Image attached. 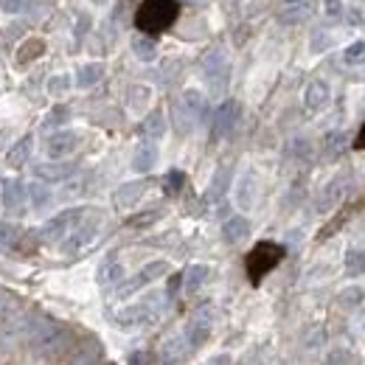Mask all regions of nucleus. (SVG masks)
Listing matches in <instances>:
<instances>
[{
    "mask_svg": "<svg viewBox=\"0 0 365 365\" xmlns=\"http://www.w3.org/2000/svg\"><path fill=\"white\" fill-rule=\"evenodd\" d=\"M96 278H98V284H101L104 289H113V287H118V284L124 281V264H121L118 259H107V262H101Z\"/></svg>",
    "mask_w": 365,
    "mask_h": 365,
    "instance_id": "obj_20",
    "label": "nucleus"
},
{
    "mask_svg": "<svg viewBox=\"0 0 365 365\" xmlns=\"http://www.w3.org/2000/svg\"><path fill=\"white\" fill-rule=\"evenodd\" d=\"M202 73H205L211 91L214 93L225 91V85H228V62H225V53L222 51H211L205 56V62H202Z\"/></svg>",
    "mask_w": 365,
    "mask_h": 365,
    "instance_id": "obj_10",
    "label": "nucleus"
},
{
    "mask_svg": "<svg viewBox=\"0 0 365 365\" xmlns=\"http://www.w3.org/2000/svg\"><path fill=\"white\" fill-rule=\"evenodd\" d=\"M76 166L73 163H65V160H51V163H40L37 166V178L43 182H65L73 178Z\"/></svg>",
    "mask_w": 365,
    "mask_h": 365,
    "instance_id": "obj_15",
    "label": "nucleus"
},
{
    "mask_svg": "<svg viewBox=\"0 0 365 365\" xmlns=\"http://www.w3.org/2000/svg\"><path fill=\"white\" fill-rule=\"evenodd\" d=\"M256 191H259V180L253 172H245L239 180H236V205L242 211H250L253 202H256Z\"/></svg>",
    "mask_w": 365,
    "mask_h": 365,
    "instance_id": "obj_17",
    "label": "nucleus"
},
{
    "mask_svg": "<svg viewBox=\"0 0 365 365\" xmlns=\"http://www.w3.org/2000/svg\"><path fill=\"white\" fill-rule=\"evenodd\" d=\"M130 365H149V354H146V351H135V354L130 357Z\"/></svg>",
    "mask_w": 365,
    "mask_h": 365,
    "instance_id": "obj_45",
    "label": "nucleus"
},
{
    "mask_svg": "<svg viewBox=\"0 0 365 365\" xmlns=\"http://www.w3.org/2000/svg\"><path fill=\"white\" fill-rule=\"evenodd\" d=\"M68 88H71V79H68L65 73H59V76H53V79L48 82V93H51V96H62Z\"/></svg>",
    "mask_w": 365,
    "mask_h": 365,
    "instance_id": "obj_36",
    "label": "nucleus"
},
{
    "mask_svg": "<svg viewBox=\"0 0 365 365\" xmlns=\"http://www.w3.org/2000/svg\"><path fill=\"white\" fill-rule=\"evenodd\" d=\"M343 143H346V135H343V133H334V135L326 138V149H329V155H337V152L343 149Z\"/></svg>",
    "mask_w": 365,
    "mask_h": 365,
    "instance_id": "obj_40",
    "label": "nucleus"
},
{
    "mask_svg": "<svg viewBox=\"0 0 365 365\" xmlns=\"http://www.w3.org/2000/svg\"><path fill=\"white\" fill-rule=\"evenodd\" d=\"M239 118H242V104L239 101H222L220 107H217V113H214V135L217 138H228L233 130H236V124H239Z\"/></svg>",
    "mask_w": 365,
    "mask_h": 365,
    "instance_id": "obj_11",
    "label": "nucleus"
},
{
    "mask_svg": "<svg viewBox=\"0 0 365 365\" xmlns=\"http://www.w3.org/2000/svg\"><path fill=\"white\" fill-rule=\"evenodd\" d=\"M73 365H98V349H91V351H79V357L73 360Z\"/></svg>",
    "mask_w": 365,
    "mask_h": 365,
    "instance_id": "obj_41",
    "label": "nucleus"
},
{
    "mask_svg": "<svg viewBox=\"0 0 365 365\" xmlns=\"http://www.w3.org/2000/svg\"><path fill=\"white\" fill-rule=\"evenodd\" d=\"M0 205L9 211V214H23L26 205H29V194H26V185L20 180H6L0 188Z\"/></svg>",
    "mask_w": 365,
    "mask_h": 365,
    "instance_id": "obj_12",
    "label": "nucleus"
},
{
    "mask_svg": "<svg viewBox=\"0 0 365 365\" xmlns=\"http://www.w3.org/2000/svg\"><path fill=\"white\" fill-rule=\"evenodd\" d=\"M329 96H331V93H329V85L315 79V82H309V88L304 93V104H307V110L318 113V110H323V107L329 104Z\"/></svg>",
    "mask_w": 365,
    "mask_h": 365,
    "instance_id": "obj_22",
    "label": "nucleus"
},
{
    "mask_svg": "<svg viewBox=\"0 0 365 365\" xmlns=\"http://www.w3.org/2000/svg\"><path fill=\"white\" fill-rule=\"evenodd\" d=\"M26 6H29V0H0V9L6 14H20Z\"/></svg>",
    "mask_w": 365,
    "mask_h": 365,
    "instance_id": "obj_39",
    "label": "nucleus"
},
{
    "mask_svg": "<svg viewBox=\"0 0 365 365\" xmlns=\"http://www.w3.org/2000/svg\"><path fill=\"white\" fill-rule=\"evenodd\" d=\"M155 163H158V146H155V140L138 143L135 155H133V169L140 172V175H146V172L155 169Z\"/></svg>",
    "mask_w": 365,
    "mask_h": 365,
    "instance_id": "obj_19",
    "label": "nucleus"
},
{
    "mask_svg": "<svg viewBox=\"0 0 365 365\" xmlns=\"http://www.w3.org/2000/svg\"><path fill=\"white\" fill-rule=\"evenodd\" d=\"M182 180H185V178H182V172H178V169H175V172H169V175H166L163 185H166V191H169V194H175V191H180Z\"/></svg>",
    "mask_w": 365,
    "mask_h": 365,
    "instance_id": "obj_38",
    "label": "nucleus"
},
{
    "mask_svg": "<svg viewBox=\"0 0 365 365\" xmlns=\"http://www.w3.org/2000/svg\"><path fill=\"white\" fill-rule=\"evenodd\" d=\"M247 233H250V222L245 217H230L222 225V239L228 245H239L242 239H247Z\"/></svg>",
    "mask_w": 365,
    "mask_h": 365,
    "instance_id": "obj_23",
    "label": "nucleus"
},
{
    "mask_svg": "<svg viewBox=\"0 0 365 365\" xmlns=\"http://www.w3.org/2000/svg\"><path fill=\"white\" fill-rule=\"evenodd\" d=\"M323 365H354V360H351V354H349V351H343V349H340V351H331Z\"/></svg>",
    "mask_w": 365,
    "mask_h": 365,
    "instance_id": "obj_37",
    "label": "nucleus"
},
{
    "mask_svg": "<svg viewBox=\"0 0 365 365\" xmlns=\"http://www.w3.org/2000/svg\"><path fill=\"white\" fill-rule=\"evenodd\" d=\"M326 46H329V37H326V34H318V40L312 43V51H320V48H326Z\"/></svg>",
    "mask_w": 365,
    "mask_h": 365,
    "instance_id": "obj_47",
    "label": "nucleus"
},
{
    "mask_svg": "<svg viewBox=\"0 0 365 365\" xmlns=\"http://www.w3.org/2000/svg\"><path fill=\"white\" fill-rule=\"evenodd\" d=\"M65 340V329L59 323H53L46 315H29L26 318V331H23V343L29 346V351L34 354H53Z\"/></svg>",
    "mask_w": 365,
    "mask_h": 365,
    "instance_id": "obj_1",
    "label": "nucleus"
},
{
    "mask_svg": "<svg viewBox=\"0 0 365 365\" xmlns=\"http://www.w3.org/2000/svg\"><path fill=\"white\" fill-rule=\"evenodd\" d=\"M281 256H284V247H281V245H273V242H262V245H256V247L250 250V256H247V273H250V281L259 284L262 275H267L275 264L281 262Z\"/></svg>",
    "mask_w": 365,
    "mask_h": 365,
    "instance_id": "obj_6",
    "label": "nucleus"
},
{
    "mask_svg": "<svg viewBox=\"0 0 365 365\" xmlns=\"http://www.w3.org/2000/svg\"><path fill=\"white\" fill-rule=\"evenodd\" d=\"M326 14H329V17H340V14H343L340 0H329V3H326Z\"/></svg>",
    "mask_w": 365,
    "mask_h": 365,
    "instance_id": "obj_43",
    "label": "nucleus"
},
{
    "mask_svg": "<svg viewBox=\"0 0 365 365\" xmlns=\"http://www.w3.org/2000/svg\"><path fill=\"white\" fill-rule=\"evenodd\" d=\"M68 118H71V110H68V107H56V110H51V113H48L46 124L48 127H62Z\"/></svg>",
    "mask_w": 365,
    "mask_h": 365,
    "instance_id": "obj_35",
    "label": "nucleus"
},
{
    "mask_svg": "<svg viewBox=\"0 0 365 365\" xmlns=\"http://www.w3.org/2000/svg\"><path fill=\"white\" fill-rule=\"evenodd\" d=\"M133 51H135V56L140 62H152L155 56H158V46H155V40L152 37H146V34H138L135 40H133Z\"/></svg>",
    "mask_w": 365,
    "mask_h": 365,
    "instance_id": "obj_30",
    "label": "nucleus"
},
{
    "mask_svg": "<svg viewBox=\"0 0 365 365\" xmlns=\"http://www.w3.org/2000/svg\"><path fill=\"white\" fill-rule=\"evenodd\" d=\"M146 194V180H135V182H124L118 191H115V208H121V211H130L133 205L140 202V197Z\"/></svg>",
    "mask_w": 365,
    "mask_h": 365,
    "instance_id": "obj_18",
    "label": "nucleus"
},
{
    "mask_svg": "<svg viewBox=\"0 0 365 365\" xmlns=\"http://www.w3.org/2000/svg\"><path fill=\"white\" fill-rule=\"evenodd\" d=\"M163 133H166V115H163V110L149 113L146 121H143V135H146V140H158V138H163Z\"/></svg>",
    "mask_w": 365,
    "mask_h": 365,
    "instance_id": "obj_27",
    "label": "nucleus"
},
{
    "mask_svg": "<svg viewBox=\"0 0 365 365\" xmlns=\"http://www.w3.org/2000/svg\"><path fill=\"white\" fill-rule=\"evenodd\" d=\"M76 146H79V135L73 130H59V133H53V135L48 138L46 152L51 160H65L68 155L76 152Z\"/></svg>",
    "mask_w": 365,
    "mask_h": 365,
    "instance_id": "obj_13",
    "label": "nucleus"
},
{
    "mask_svg": "<svg viewBox=\"0 0 365 365\" xmlns=\"http://www.w3.org/2000/svg\"><path fill=\"white\" fill-rule=\"evenodd\" d=\"M43 51H46V43H43V40H29L26 46L17 51V62H20V65H26V62L37 59Z\"/></svg>",
    "mask_w": 365,
    "mask_h": 365,
    "instance_id": "obj_31",
    "label": "nucleus"
},
{
    "mask_svg": "<svg viewBox=\"0 0 365 365\" xmlns=\"http://www.w3.org/2000/svg\"><path fill=\"white\" fill-rule=\"evenodd\" d=\"M26 194H29V205H31L34 211H43V208H48V205L53 202V191H51L43 180L26 185Z\"/></svg>",
    "mask_w": 365,
    "mask_h": 365,
    "instance_id": "obj_24",
    "label": "nucleus"
},
{
    "mask_svg": "<svg viewBox=\"0 0 365 365\" xmlns=\"http://www.w3.org/2000/svg\"><path fill=\"white\" fill-rule=\"evenodd\" d=\"M166 304V298L163 295H149V298H143V301H138L133 307H127V309H121L118 312V326H124V329H146V326H155L160 315H163V307Z\"/></svg>",
    "mask_w": 365,
    "mask_h": 365,
    "instance_id": "obj_4",
    "label": "nucleus"
},
{
    "mask_svg": "<svg viewBox=\"0 0 365 365\" xmlns=\"http://www.w3.org/2000/svg\"><path fill=\"white\" fill-rule=\"evenodd\" d=\"M166 273H169V264H166V262H152V264H146L138 275H133V278L118 289V295L127 298V295H133L135 289H140L143 284H149V281H155V278H160V275H166Z\"/></svg>",
    "mask_w": 365,
    "mask_h": 365,
    "instance_id": "obj_14",
    "label": "nucleus"
},
{
    "mask_svg": "<svg viewBox=\"0 0 365 365\" xmlns=\"http://www.w3.org/2000/svg\"><path fill=\"white\" fill-rule=\"evenodd\" d=\"M346 273L349 275L365 273V250H349L346 253Z\"/></svg>",
    "mask_w": 365,
    "mask_h": 365,
    "instance_id": "obj_32",
    "label": "nucleus"
},
{
    "mask_svg": "<svg viewBox=\"0 0 365 365\" xmlns=\"http://www.w3.org/2000/svg\"><path fill=\"white\" fill-rule=\"evenodd\" d=\"M357 146H365V127H363V133H360V138H357Z\"/></svg>",
    "mask_w": 365,
    "mask_h": 365,
    "instance_id": "obj_48",
    "label": "nucleus"
},
{
    "mask_svg": "<svg viewBox=\"0 0 365 365\" xmlns=\"http://www.w3.org/2000/svg\"><path fill=\"white\" fill-rule=\"evenodd\" d=\"M31 143H34L31 135L17 138V140L11 143V149H9V155H6V163H9L11 169H23V166L29 163V158H31Z\"/></svg>",
    "mask_w": 365,
    "mask_h": 365,
    "instance_id": "obj_21",
    "label": "nucleus"
},
{
    "mask_svg": "<svg viewBox=\"0 0 365 365\" xmlns=\"http://www.w3.org/2000/svg\"><path fill=\"white\" fill-rule=\"evenodd\" d=\"M284 3H289V6H295V3H304V0H284Z\"/></svg>",
    "mask_w": 365,
    "mask_h": 365,
    "instance_id": "obj_49",
    "label": "nucleus"
},
{
    "mask_svg": "<svg viewBox=\"0 0 365 365\" xmlns=\"http://www.w3.org/2000/svg\"><path fill=\"white\" fill-rule=\"evenodd\" d=\"M304 14H307V9H304V3H295V6H289V11L284 14V20H292V23H295V20H301Z\"/></svg>",
    "mask_w": 365,
    "mask_h": 365,
    "instance_id": "obj_42",
    "label": "nucleus"
},
{
    "mask_svg": "<svg viewBox=\"0 0 365 365\" xmlns=\"http://www.w3.org/2000/svg\"><path fill=\"white\" fill-rule=\"evenodd\" d=\"M98 228H101V220H98V217H88V220H82L76 228L71 230V236L62 242V250H65V253H79V250H85L88 245L96 242Z\"/></svg>",
    "mask_w": 365,
    "mask_h": 365,
    "instance_id": "obj_8",
    "label": "nucleus"
},
{
    "mask_svg": "<svg viewBox=\"0 0 365 365\" xmlns=\"http://www.w3.org/2000/svg\"><path fill=\"white\" fill-rule=\"evenodd\" d=\"M208 275H211V270H208L205 264H191V267L182 273V289H185L188 295H194V292L208 281Z\"/></svg>",
    "mask_w": 365,
    "mask_h": 365,
    "instance_id": "obj_26",
    "label": "nucleus"
},
{
    "mask_svg": "<svg viewBox=\"0 0 365 365\" xmlns=\"http://www.w3.org/2000/svg\"><path fill=\"white\" fill-rule=\"evenodd\" d=\"M205 365H230V357L228 354H217V357H211Z\"/></svg>",
    "mask_w": 365,
    "mask_h": 365,
    "instance_id": "obj_46",
    "label": "nucleus"
},
{
    "mask_svg": "<svg viewBox=\"0 0 365 365\" xmlns=\"http://www.w3.org/2000/svg\"><path fill=\"white\" fill-rule=\"evenodd\" d=\"M82 220H85V211H79V208H73V211H62V214L51 217L46 225L40 228V239L48 242V245L65 242V239L71 236V230L76 228Z\"/></svg>",
    "mask_w": 365,
    "mask_h": 365,
    "instance_id": "obj_7",
    "label": "nucleus"
},
{
    "mask_svg": "<svg viewBox=\"0 0 365 365\" xmlns=\"http://www.w3.org/2000/svg\"><path fill=\"white\" fill-rule=\"evenodd\" d=\"M343 185H346L343 178L326 185V191L320 194V200H318V211H331V208H334V202L343 197Z\"/></svg>",
    "mask_w": 365,
    "mask_h": 365,
    "instance_id": "obj_28",
    "label": "nucleus"
},
{
    "mask_svg": "<svg viewBox=\"0 0 365 365\" xmlns=\"http://www.w3.org/2000/svg\"><path fill=\"white\" fill-rule=\"evenodd\" d=\"M211 326H214V318H211V309L205 307V309H197L191 320L185 323V329H182V337H185V343L191 346V349H197V346H202L205 340H208V334H211Z\"/></svg>",
    "mask_w": 365,
    "mask_h": 365,
    "instance_id": "obj_9",
    "label": "nucleus"
},
{
    "mask_svg": "<svg viewBox=\"0 0 365 365\" xmlns=\"http://www.w3.org/2000/svg\"><path fill=\"white\" fill-rule=\"evenodd\" d=\"M20 236H23V228L17 222H0V250L6 253L11 247H17Z\"/></svg>",
    "mask_w": 365,
    "mask_h": 365,
    "instance_id": "obj_29",
    "label": "nucleus"
},
{
    "mask_svg": "<svg viewBox=\"0 0 365 365\" xmlns=\"http://www.w3.org/2000/svg\"><path fill=\"white\" fill-rule=\"evenodd\" d=\"M363 301V289L360 287H351V289H343L340 295H337V304L343 307V309H354L357 304Z\"/></svg>",
    "mask_w": 365,
    "mask_h": 365,
    "instance_id": "obj_33",
    "label": "nucleus"
},
{
    "mask_svg": "<svg viewBox=\"0 0 365 365\" xmlns=\"http://www.w3.org/2000/svg\"><path fill=\"white\" fill-rule=\"evenodd\" d=\"M205 110H208V104H205V96L200 91H185L182 93V98L175 104V127H178V133H191L202 118H205Z\"/></svg>",
    "mask_w": 365,
    "mask_h": 365,
    "instance_id": "obj_5",
    "label": "nucleus"
},
{
    "mask_svg": "<svg viewBox=\"0 0 365 365\" xmlns=\"http://www.w3.org/2000/svg\"><path fill=\"white\" fill-rule=\"evenodd\" d=\"M101 76H104V65H101V62H88V65H82V68L76 71V88L88 91V88L101 82Z\"/></svg>",
    "mask_w": 365,
    "mask_h": 365,
    "instance_id": "obj_25",
    "label": "nucleus"
},
{
    "mask_svg": "<svg viewBox=\"0 0 365 365\" xmlns=\"http://www.w3.org/2000/svg\"><path fill=\"white\" fill-rule=\"evenodd\" d=\"M160 217V211H149V214H140V220H133V225H149Z\"/></svg>",
    "mask_w": 365,
    "mask_h": 365,
    "instance_id": "obj_44",
    "label": "nucleus"
},
{
    "mask_svg": "<svg viewBox=\"0 0 365 365\" xmlns=\"http://www.w3.org/2000/svg\"><path fill=\"white\" fill-rule=\"evenodd\" d=\"M188 351H191V346L185 343V337L182 334H172L169 340H163V346H160V360L166 365H180L185 357H188Z\"/></svg>",
    "mask_w": 365,
    "mask_h": 365,
    "instance_id": "obj_16",
    "label": "nucleus"
},
{
    "mask_svg": "<svg viewBox=\"0 0 365 365\" xmlns=\"http://www.w3.org/2000/svg\"><path fill=\"white\" fill-rule=\"evenodd\" d=\"M180 14V3L178 0H143L138 6L135 26L140 34L155 37L160 31H166Z\"/></svg>",
    "mask_w": 365,
    "mask_h": 365,
    "instance_id": "obj_2",
    "label": "nucleus"
},
{
    "mask_svg": "<svg viewBox=\"0 0 365 365\" xmlns=\"http://www.w3.org/2000/svg\"><path fill=\"white\" fill-rule=\"evenodd\" d=\"M363 59H365V40L351 43V46L346 48V62H349V65H357V62H363Z\"/></svg>",
    "mask_w": 365,
    "mask_h": 365,
    "instance_id": "obj_34",
    "label": "nucleus"
},
{
    "mask_svg": "<svg viewBox=\"0 0 365 365\" xmlns=\"http://www.w3.org/2000/svg\"><path fill=\"white\" fill-rule=\"evenodd\" d=\"M93 3H96V6H104V3H107V0H93Z\"/></svg>",
    "mask_w": 365,
    "mask_h": 365,
    "instance_id": "obj_50",
    "label": "nucleus"
},
{
    "mask_svg": "<svg viewBox=\"0 0 365 365\" xmlns=\"http://www.w3.org/2000/svg\"><path fill=\"white\" fill-rule=\"evenodd\" d=\"M26 318L29 315L23 312V307L14 298H9V295L0 292V349L3 351H11L23 340Z\"/></svg>",
    "mask_w": 365,
    "mask_h": 365,
    "instance_id": "obj_3",
    "label": "nucleus"
}]
</instances>
